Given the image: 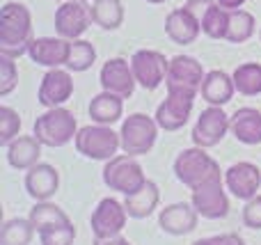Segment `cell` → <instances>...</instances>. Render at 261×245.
I'll return each instance as SVG.
<instances>
[{"instance_id": "cell-22", "label": "cell", "mask_w": 261, "mask_h": 245, "mask_svg": "<svg viewBox=\"0 0 261 245\" xmlns=\"http://www.w3.org/2000/svg\"><path fill=\"white\" fill-rule=\"evenodd\" d=\"M41 142L37 135H18L7 145V163L14 170H30L39 163L41 156Z\"/></svg>"}, {"instance_id": "cell-31", "label": "cell", "mask_w": 261, "mask_h": 245, "mask_svg": "<svg viewBox=\"0 0 261 245\" xmlns=\"http://www.w3.org/2000/svg\"><path fill=\"white\" fill-rule=\"evenodd\" d=\"M96 62V48L92 41L87 39H73L71 41V48H69V60L64 67L73 73H81L87 71L92 64Z\"/></svg>"}, {"instance_id": "cell-41", "label": "cell", "mask_w": 261, "mask_h": 245, "mask_svg": "<svg viewBox=\"0 0 261 245\" xmlns=\"http://www.w3.org/2000/svg\"><path fill=\"white\" fill-rule=\"evenodd\" d=\"M193 245H206V238H199V241H195Z\"/></svg>"}, {"instance_id": "cell-25", "label": "cell", "mask_w": 261, "mask_h": 245, "mask_svg": "<svg viewBox=\"0 0 261 245\" xmlns=\"http://www.w3.org/2000/svg\"><path fill=\"white\" fill-rule=\"evenodd\" d=\"M158 200H161L158 186L153 181H147L138 193L126 195V200H124V206H126L128 218H135V220L149 218V215L153 213V209L158 206Z\"/></svg>"}, {"instance_id": "cell-15", "label": "cell", "mask_w": 261, "mask_h": 245, "mask_svg": "<svg viewBox=\"0 0 261 245\" xmlns=\"http://www.w3.org/2000/svg\"><path fill=\"white\" fill-rule=\"evenodd\" d=\"M73 94V80L71 71L64 69H50L46 71V76L41 78L39 92H37V101L44 108H60L62 103H67Z\"/></svg>"}, {"instance_id": "cell-28", "label": "cell", "mask_w": 261, "mask_h": 245, "mask_svg": "<svg viewBox=\"0 0 261 245\" xmlns=\"http://www.w3.org/2000/svg\"><path fill=\"white\" fill-rule=\"evenodd\" d=\"M234 78L236 92L243 96H257L261 94V64L257 62H248V64H239L231 73Z\"/></svg>"}, {"instance_id": "cell-8", "label": "cell", "mask_w": 261, "mask_h": 245, "mask_svg": "<svg viewBox=\"0 0 261 245\" xmlns=\"http://www.w3.org/2000/svg\"><path fill=\"white\" fill-rule=\"evenodd\" d=\"M195 92L167 90V99L156 108V124L163 131H179L186 126L195 103Z\"/></svg>"}, {"instance_id": "cell-29", "label": "cell", "mask_w": 261, "mask_h": 245, "mask_svg": "<svg viewBox=\"0 0 261 245\" xmlns=\"http://www.w3.org/2000/svg\"><path fill=\"white\" fill-rule=\"evenodd\" d=\"M35 232L30 218H12L0 229V245H30Z\"/></svg>"}, {"instance_id": "cell-10", "label": "cell", "mask_w": 261, "mask_h": 245, "mask_svg": "<svg viewBox=\"0 0 261 245\" xmlns=\"http://www.w3.org/2000/svg\"><path fill=\"white\" fill-rule=\"evenodd\" d=\"M126 206L124 202H117L115 197H103L96 204V209L92 211L90 218V227L94 238H113L119 236L122 229L126 227Z\"/></svg>"}, {"instance_id": "cell-30", "label": "cell", "mask_w": 261, "mask_h": 245, "mask_svg": "<svg viewBox=\"0 0 261 245\" xmlns=\"http://www.w3.org/2000/svg\"><path fill=\"white\" fill-rule=\"evenodd\" d=\"M254 35V16L245 9H229V28H227V41L243 44Z\"/></svg>"}, {"instance_id": "cell-43", "label": "cell", "mask_w": 261, "mask_h": 245, "mask_svg": "<svg viewBox=\"0 0 261 245\" xmlns=\"http://www.w3.org/2000/svg\"><path fill=\"white\" fill-rule=\"evenodd\" d=\"M60 3H62V0H60ZM83 3H87V0H83Z\"/></svg>"}, {"instance_id": "cell-20", "label": "cell", "mask_w": 261, "mask_h": 245, "mask_svg": "<svg viewBox=\"0 0 261 245\" xmlns=\"http://www.w3.org/2000/svg\"><path fill=\"white\" fill-rule=\"evenodd\" d=\"M165 32L174 44L188 46L199 37V32H202V23H199L186 7H179V9H172V12L167 14Z\"/></svg>"}, {"instance_id": "cell-12", "label": "cell", "mask_w": 261, "mask_h": 245, "mask_svg": "<svg viewBox=\"0 0 261 245\" xmlns=\"http://www.w3.org/2000/svg\"><path fill=\"white\" fill-rule=\"evenodd\" d=\"M190 204L197 209V213L206 220H222L229 215V200H227L222 179H213L208 183H202L193 190Z\"/></svg>"}, {"instance_id": "cell-21", "label": "cell", "mask_w": 261, "mask_h": 245, "mask_svg": "<svg viewBox=\"0 0 261 245\" xmlns=\"http://www.w3.org/2000/svg\"><path fill=\"white\" fill-rule=\"evenodd\" d=\"M236 92V85H234V78L227 76L225 71H220V69H213V71H208L206 76H204V83L202 87H199V94H202V99L206 101L208 105H225L231 101V96H234Z\"/></svg>"}, {"instance_id": "cell-6", "label": "cell", "mask_w": 261, "mask_h": 245, "mask_svg": "<svg viewBox=\"0 0 261 245\" xmlns=\"http://www.w3.org/2000/svg\"><path fill=\"white\" fill-rule=\"evenodd\" d=\"M149 179L144 177L142 165L135 160V156H115L106 160L103 168V183L110 190H117L122 195H133L147 183Z\"/></svg>"}, {"instance_id": "cell-18", "label": "cell", "mask_w": 261, "mask_h": 245, "mask_svg": "<svg viewBox=\"0 0 261 245\" xmlns=\"http://www.w3.org/2000/svg\"><path fill=\"white\" fill-rule=\"evenodd\" d=\"M69 48H71V41L64 37H35L30 48H28V55L39 67L58 69L67 64Z\"/></svg>"}, {"instance_id": "cell-1", "label": "cell", "mask_w": 261, "mask_h": 245, "mask_svg": "<svg viewBox=\"0 0 261 245\" xmlns=\"http://www.w3.org/2000/svg\"><path fill=\"white\" fill-rule=\"evenodd\" d=\"M32 16L21 3H5L0 9V53L21 58L32 44Z\"/></svg>"}, {"instance_id": "cell-27", "label": "cell", "mask_w": 261, "mask_h": 245, "mask_svg": "<svg viewBox=\"0 0 261 245\" xmlns=\"http://www.w3.org/2000/svg\"><path fill=\"white\" fill-rule=\"evenodd\" d=\"M92 21L103 30H117L124 23L122 0H94L92 5Z\"/></svg>"}, {"instance_id": "cell-34", "label": "cell", "mask_w": 261, "mask_h": 245, "mask_svg": "<svg viewBox=\"0 0 261 245\" xmlns=\"http://www.w3.org/2000/svg\"><path fill=\"white\" fill-rule=\"evenodd\" d=\"M76 241V227L73 223L58 225V227H48L39 232V243L41 245H73Z\"/></svg>"}, {"instance_id": "cell-11", "label": "cell", "mask_w": 261, "mask_h": 245, "mask_svg": "<svg viewBox=\"0 0 261 245\" xmlns=\"http://www.w3.org/2000/svg\"><path fill=\"white\" fill-rule=\"evenodd\" d=\"M167 67H170V60H165V55L161 50H135L133 58H130V69H133V76L138 80L140 87L144 90H156L167 76Z\"/></svg>"}, {"instance_id": "cell-2", "label": "cell", "mask_w": 261, "mask_h": 245, "mask_svg": "<svg viewBox=\"0 0 261 245\" xmlns=\"http://www.w3.org/2000/svg\"><path fill=\"white\" fill-rule=\"evenodd\" d=\"M174 177L184 186H188L190 190H195L202 183H208L213 179H222V172L220 165L206 154V149L190 147V149H184L174 158Z\"/></svg>"}, {"instance_id": "cell-26", "label": "cell", "mask_w": 261, "mask_h": 245, "mask_svg": "<svg viewBox=\"0 0 261 245\" xmlns=\"http://www.w3.org/2000/svg\"><path fill=\"white\" fill-rule=\"evenodd\" d=\"M28 218H30L32 225H35L37 234L44 232V229H48V227H58V225L71 223V220H69V215L64 213V209H60V206L53 204L50 200L37 202V204L30 209V215H28Z\"/></svg>"}, {"instance_id": "cell-3", "label": "cell", "mask_w": 261, "mask_h": 245, "mask_svg": "<svg viewBox=\"0 0 261 245\" xmlns=\"http://www.w3.org/2000/svg\"><path fill=\"white\" fill-rule=\"evenodd\" d=\"M35 131L37 140L41 142L44 147H64L69 145L71 140H76V133H78V124H76V117H73L71 110L67 108H48L44 115L35 119Z\"/></svg>"}, {"instance_id": "cell-23", "label": "cell", "mask_w": 261, "mask_h": 245, "mask_svg": "<svg viewBox=\"0 0 261 245\" xmlns=\"http://www.w3.org/2000/svg\"><path fill=\"white\" fill-rule=\"evenodd\" d=\"M231 133L243 145H261V113L257 108H239L231 115Z\"/></svg>"}, {"instance_id": "cell-16", "label": "cell", "mask_w": 261, "mask_h": 245, "mask_svg": "<svg viewBox=\"0 0 261 245\" xmlns=\"http://www.w3.org/2000/svg\"><path fill=\"white\" fill-rule=\"evenodd\" d=\"M225 186L236 200H252L261 188V170L254 163H234L225 172Z\"/></svg>"}, {"instance_id": "cell-39", "label": "cell", "mask_w": 261, "mask_h": 245, "mask_svg": "<svg viewBox=\"0 0 261 245\" xmlns=\"http://www.w3.org/2000/svg\"><path fill=\"white\" fill-rule=\"evenodd\" d=\"M94 245H130V241L119 234V236H113V238H94Z\"/></svg>"}, {"instance_id": "cell-36", "label": "cell", "mask_w": 261, "mask_h": 245, "mask_svg": "<svg viewBox=\"0 0 261 245\" xmlns=\"http://www.w3.org/2000/svg\"><path fill=\"white\" fill-rule=\"evenodd\" d=\"M243 225L248 229H261V195L245 202L243 209Z\"/></svg>"}, {"instance_id": "cell-32", "label": "cell", "mask_w": 261, "mask_h": 245, "mask_svg": "<svg viewBox=\"0 0 261 245\" xmlns=\"http://www.w3.org/2000/svg\"><path fill=\"white\" fill-rule=\"evenodd\" d=\"M227 28H229V9L213 3L202 18V32L211 39H225Z\"/></svg>"}, {"instance_id": "cell-35", "label": "cell", "mask_w": 261, "mask_h": 245, "mask_svg": "<svg viewBox=\"0 0 261 245\" xmlns=\"http://www.w3.org/2000/svg\"><path fill=\"white\" fill-rule=\"evenodd\" d=\"M18 85V69L14 58L0 53V96H7Z\"/></svg>"}, {"instance_id": "cell-14", "label": "cell", "mask_w": 261, "mask_h": 245, "mask_svg": "<svg viewBox=\"0 0 261 245\" xmlns=\"http://www.w3.org/2000/svg\"><path fill=\"white\" fill-rule=\"evenodd\" d=\"M99 80L103 92H113V94L122 96V99H128L133 96V90L138 85L133 76V69H130V62L124 58H113L101 67Z\"/></svg>"}, {"instance_id": "cell-33", "label": "cell", "mask_w": 261, "mask_h": 245, "mask_svg": "<svg viewBox=\"0 0 261 245\" xmlns=\"http://www.w3.org/2000/svg\"><path fill=\"white\" fill-rule=\"evenodd\" d=\"M18 128H21V117L14 108L3 105L0 108V145L7 147L12 140L18 138Z\"/></svg>"}, {"instance_id": "cell-17", "label": "cell", "mask_w": 261, "mask_h": 245, "mask_svg": "<svg viewBox=\"0 0 261 245\" xmlns=\"http://www.w3.org/2000/svg\"><path fill=\"white\" fill-rule=\"evenodd\" d=\"M197 223L199 213L188 202H174V204L165 206L158 215V227L170 236H186L197 229Z\"/></svg>"}, {"instance_id": "cell-7", "label": "cell", "mask_w": 261, "mask_h": 245, "mask_svg": "<svg viewBox=\"0 0 261 245\" xmlns=\"http://www.w3.org/2000/svg\"><path fill=\"white\" fill-rule=\"evenodd\" d=\"M227 131H231V117L225 115L220 105H208L206 110H202V115L193 126V142L195 147L211 149V147L220 145Z\"/></svg>"}, {"instance_id": "cell-5", "label": "cell", "mask_w": 261, "mask_h": 245, "mask_svg": "<svg viewBox=\"0 0 261 245\" xmlns=\"http://www.w3.org/2000/svg\"><path fill=\"white\" fill-rule=\"evenodd\" d=\"M156 117H149L144 113H133L122 122V151L128 156H144L153 149L158 138Z\"/></svg>"}, {"instance_id": "cell-24", "label": "cell", "mask_w": 261, "mask_h": 245, "mask_svg": "<svg viewBox=\"0 0 261 245\" xmlns=\"http://www.w3.org/2000/svg\"><path fill=\"white\" fill-rule=\"evenodd\" d=\"M90 117L92 122L103 124V126H113L115 122H119L124 115V99L113 92H101L90 101Z\"/></svg>"}, {"instance_id": "cell-13", "label": "cell", "mask_w": 261, "mask_h": 245, "mask_svg": "<svg viewBox=\"0 0 261 245\" xmlns=\"http://www.w3.org/2000/svg\"><path fill=\"white\" fill-rule=\"evenodd\" d=\"M204 69L190 55H176L170 60L167 67V76H165V87L167 90H186V92H195L197 94L199 87L204 83Z\"/></svg>"}, {"instance_id": "cell-42", "label": "cell", "mask_w": 261, "mask_h": 245, "mask_svg": "<svg viewBox=\"0 0 261 245\" xmlns=\"http://www.w3.org/2000/svg\"><path fill=\"white\" fill-rule=\"evenodd\" d=\"M147 3H151V5H161V3H165V0H147Z\"/></svg>"}, {"instance_id": "cell-19", "label": "cell", "mask_w": 261, "mask_h": 245, "mask_svg": "<svg viewBox=\"0 0 261 245\" xmlns=\"http://www.w3.org/2000/svg\"><path fill=\"white\" fill-rule=\"evenodd\" d=\"M25 190L35 202H46L58 193L60 172L48 163H37L25 172Z\"/></svg>"}, {"instance_id": "cell-38", "label": "cell", "mask_w": 261, "mask_h": 245, "mask_svg": "<svg viewBox=\"0 0 261 245\" xmlns=\"http://www.w3.org/2000/svg\"><path fill=\"white\" fill-rule=\"evenodd\" d=\"M206 245H245V241L239 234H222V236L206 238Z\"/></svg>"}, {"instance_id": "cell-4", "label": "cell", "mask_w": 261, "mask_h": 245, "mask_svg": "<svg viewBox=\"0 0 261 245\" xmlns=\"http://www.w3.org/2000/svg\"><path fill=\"white\" fill-rule=\"evenodd\" d=\"M76 149L81 156L90 160H110L117 156V149H122V138L110 126L94 124L83 126L76 133Z\"/></svg>"}, {"instance_id": "cell-37", "label": "cell", "mask_w": 261, "mask_h": 245, "mask_svg": "<svg viewBox=\"0 0 261 245\" xmlns=\"http://www.w3.org/2000/svg\"><path fill=\"white\" fill-rule=\"evenodd\" d=\"M213 5V0H188V3L184 5L186 9H188L190 14H193L195 18H197L199 23H202V18H204V14L208 12V7Z\"/></svg>"}, {"instance_id": "cell-40", "label": "cell", "mask_w": 261, "mask_h": 245, "mask_svg": "<svg viewBox=\"0 0 261 245\" xmlns=\"http://www.w3.org/2000/svg\"><path fill=\"white\" fill-rule=\"evenodd\" d=\"M216 3L225 9H241L245 5V0H216Z\"/></svg>"}, {"instance_id": "cell-9", "label": "cell", "mask_w": 261, "mask_h": 245, "mask_svg": "<svg viewBox=\"0 0 261 245\" xmlns=\"http://www.w3.org/2000/svg\"><path fill=\"white\" fill-rule=\"evenodd\" d=\"M92 23V7H87L83 0H62L55 12V30L69 41L81 39Z\"/></svg>"}, {"instance_id": "cell-44", "label": "cell", "mask_w": 261, "mask_h": 245, "mask_svg": "<svg viewBox=\"0 0 261 245\" xmlns=\"http://www.w3.org/2000/svg\"><path fill=\"white\" fill-rule=\"evenodd\" d=\"M259 37H261V32H259Z\"/></svg>"}]
</instances>
